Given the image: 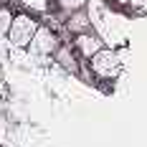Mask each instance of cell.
<instances>
[{
  "label": "cell",
  "instance_id": "1",
  "mask_svg": "<svg viewBox=\"0 0 147 147\" xmlns=\"http://www.w3.org/2000/svg\"><path fill=\"white\" fill-rule=\"evenodd\" d=\"M38 30V23L30 18V15L20 13V15H13V23H10V30H8V38L13 46H28L33 41Z\"/></svg>",
  "mask_w": 147,
  "mask_h": 147
},
{
  "label": "cell",
  "instance_id": "2",
  "mask_svg": "<svg viewBox=\"0 0 147 147\" xmlns=\"http://www.w3.org/2000/svg\"><path fill=\"white\" fill-rule=\"evenodd\" d=\"M91 71L102 79H109V76H117L119 71V59H117V51L112 48H102L99 53L91 56Z\"/></svg>",
  "mask_w": 147,
  "mask_h": 147
},
{
  "label": "cell",
  "instance_id": "3",
  "mask_svg": "<svg viewBox=\"0 0 147 147\" xmlns=\"http://www.w3.org/2000/svg\"><path fill=\"white\" fill-rule=\"evenodd\" d=\"M28 48H30V53H36V56H48V53H56V51H59V38L53 36L51 28L38 26L33 41L28 43Z\"/></svg>",
  "mask_w": 147,
  "mask_h": 147
},
{
  "label": "cell",
  "instance_id": "4",
  "mask_svg": "<svg viewBox=\"0 0 147 147\" xmlns=\"http://www.w3.org/2000/svg\"><path fill=\"white\" fill-rule=\"evenodd\" d=\"M74 46H76V48H79V53H81V56H86V59H91L94 53H99V51L104 48V46H102V38H99V36H94L91 30H89V33H79V36H76V41H74Z\"/></svg>",
  "mask_w": 147,
  "mask_h": 147
},
{
  "label": "cell",
  "instance_id": "5",
  "mask_svg": "<svg viewBox=\"0 0 147 147\" xmlns=\"http://www.w3.org/2000/svg\"><path fill=\"white\" fill-rule=\"evenodd\" d=\"M66 28L71 30L74 36H79V33H89L91 28V20H89V13L81 8V10H74L69 15V20H66Z\"/></svg>",
  "mask_w": 147,
  "mask_h": 147
},
{
  "label": "cell",
  "instance_id": "6",
  "mask_svg": "<svg viewBox=\"0 0 147 147\" xmlns=\"http://www.w3.org/2000/svg\"><path fill=\"white\" fill-rule=\"evenodd\" d=\"M56 59H59V63L66 69V71H76V61H74V56H71V51L63 46V48H59L56 51Z\"/></svg>",
  "mask_w": 147,
  "mask_h": 147
},
{
  "label": "cell",
  "instance_id": "7",
  "mask_svg": "<svg viewBox=\"0 0 147 147\" xmlns=\"http://www.w3.org/2000/svg\"><path fill=\"white\" fill-rule=\"evenodd\" d=\"M10 23H13V13L8 8H0V36H5L10 30Z\"/></svg>",
  "mask_w": 147,
  "mask_h": 147
},
{
  "label": "cell",
  "instance_id": "8",
  "mask_svg": "<svg viewBox=\"0 0 147 147\" xmlns=\"http://www.w3.org/2000/svg\"><path fill=\"white\" fill-rule=\"evenodd\" d=\"M127 8L132 10V15H145L147 13V0H129Z\"/></svg>",
  "mask_w": 147,
  "mask_h": 147
},
{
  "label": "cell",
  "instance_id": "9",
  "mask_svg": "<svg viewBox=\"0 0 147 147\" xmlns=\"http://www.w3.org/2000/svg\"><path fill=\"white\" fill-rule=\"evenodd\" d=\"M59 5L63 8V10L74 13V10H81V8L86 5V0H59Z\"/></svg>",
  "mask_w": 147,
  "mask_h": 147
},
{
  "label": "cell",
  "instance_id": "10",
  "mask_svg": "<svg viewBox=\"0 0 147 147\" xmlns=\"http://www.w3.org/2000/svg\"><path fill=\"white\" fill-rule=\"evenodd\" d=\"M114 3H122V5H127V3H129V0H114Z\"/></svg>",
  "mask_w": 147,
  "mask_h": 147
}]
</instances>
